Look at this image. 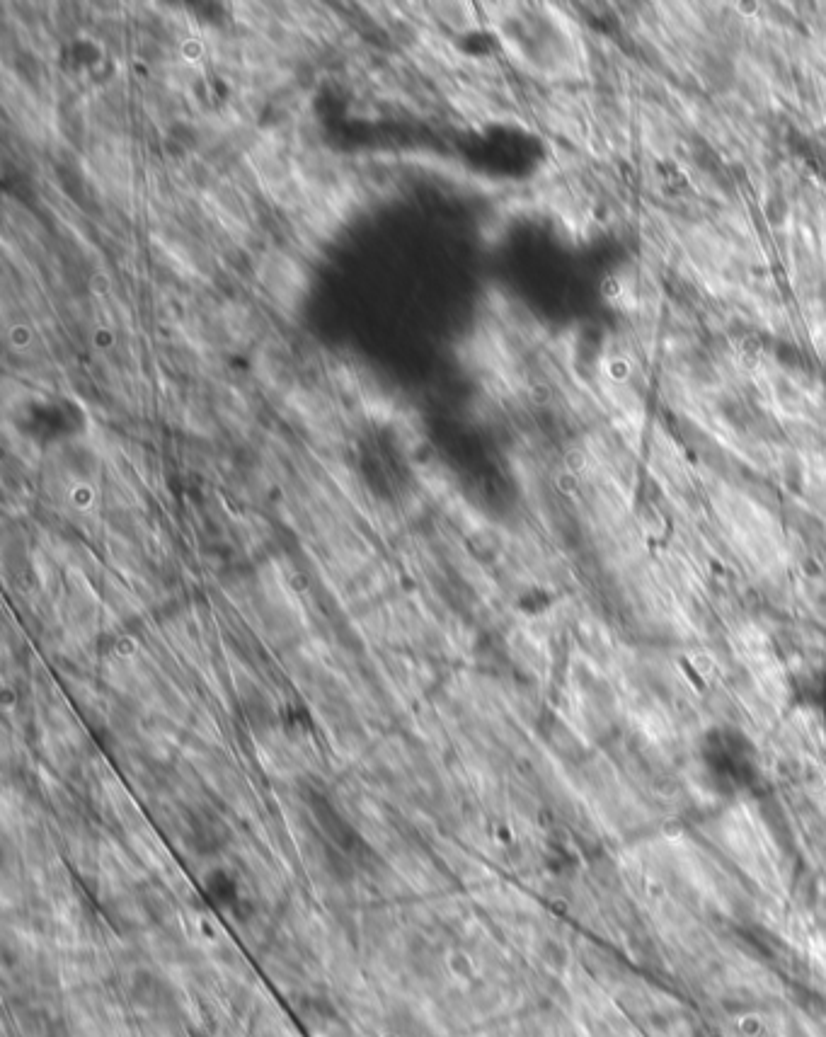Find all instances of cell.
Listing matches in <instances>:
<instances>
[{
    "instance_id": "7a4b0ae2",
    "label": "cell",
    "mask_w": 826,
    "mask_h": 1037,
    "mask_svg": "<svg viewBox=\"0 0 826 1037\" xmlns=\"http://www.w3.org/2000/svg\"><path fill=\"white\" fill-rule=\"evenodd\" d=\"M790 698L805 715L826 727V667L805 669L790 684Z\"/></svg>"
},
{
    "instance_id": "6da1fadb",
    "label": "cell",
    "mask_w": 826,
    "mask_h": 1037,
    "mask_svg": "<svg viewBox=\"0 0 826 1037\" xmlns=\"http://www.w3.org/2000/svg\"><path fill=\"white\" fill-rule=\"evenodd\" d=\"M698 764L705 781L722 795L747 793L761 778L754 739L732 725H715L703 732L698 739Z\"/></svg>"
}]
</instances>
